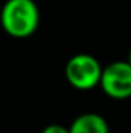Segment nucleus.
<instances>
[{"label": "nucleus", "mask_w": 131, "mask_h": 133, "mask_svg": "<svg viewBox=\"0 0 131 133\" xmlns=\"http://www.w3.org/2000/svg\"><path fill=\"white\" fill-rule=\"evenodd\" d=\"M40 23V11L34 0H6L0 11L3 31L14 39L31 37Z\"/></svg>", "instance_id": "1"}, {"label": "nucleus", "mask_w": 131, "mask_h": 133, "mask_svg": "<svg viewBox=\"0 0 131 133\" xmlns=\"http://www.w3.org/2000/svg\"><path fill=\"white\" fill-rule=\"evenodd\" d=\"M103 66L88 53H79L69 57L65 65V77L68 84L80 91H88L100 85Z\"/></svg>", "instance_id": "2"}, {"label": "nucleus", "mask_w": 131, "mask_h": 133, "mask_svg": "<svg viewBox=\"0 0 131 133\" xmlns=\"http://www.w3.org/2000/svg\"><path fill=\"white\" fill-rule=\"evenodd\" d=\"M99 87L111 99L131 98V64L128 61H114L103 66Z\"/></svg>", "instance_id": "3"}, {"label": "nucleus", "mask_w": 131, "mask_h": 133, "mask_svg": "<svg viewBox=\"0 0 131 133\" xmlns=\"http://www.w3.org/2000/svg\"><path fill=\"white\" fill-rule=\"evenodd\" d=\"M69 133H110V125L99 113H83L71 122Z\"/></svg>", "instance_id": "4"}, {"label": "nucleus", "mask_w": 131, "mask_h": 133, "mask_svg": "<svg viewBox=\"0 0 131 133\" xmlns=\"http://www.w3.org/2000/svg\"><path fill=\"white\" fill-rule=\"evenodd\" d=\"M42 133H69V127L60 125V124H49L42 130Z\"/></svg>", "instance_id": "5"}, {"label": "nucleus", "mask_w": 131, "mask_h": 133, "mask_svg": "<svg viewBox=\"0 0 131 133\" xmlns=\"http://www.w3.org/2000/svg\"><path fill=\"white\" fill-rule=\"evenodd\" d=\"M127 61L131 64V48H130V51H128V57H127Z\"/></svg>", "instance_id": "6"}]
</instances>
